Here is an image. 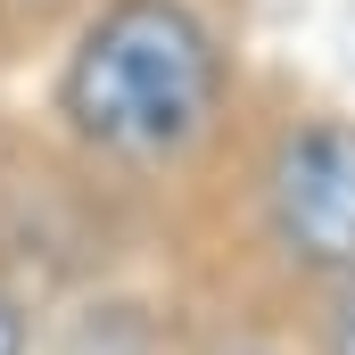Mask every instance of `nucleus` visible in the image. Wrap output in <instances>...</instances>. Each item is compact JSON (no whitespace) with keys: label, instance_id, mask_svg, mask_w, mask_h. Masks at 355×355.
Wrapping results in <instances>:
<instances>
[{"label":"nucleus","instance_id":"1","mask_svg":"<svg viewBox=\"0 0 355 355\" xmlns=\"http://www.w3.org/2000/svg\"><path fill=\"white\" fill-rule=\"evenodd\" d=\"M223 116V42L190 0H107L58 67V124L107 166H182Z\"/></svg>","mask_w":355,"mask_h":355},{"label":"nucleus","instance_id":"2","mask_svg":"<svg viewBox=\"0 0 355 355\" xmlns=\"http://www.w3.org/2000/svg\"><path fill=\"white\" fill-rule=\"evenodd\" d=\"M272 248L314 281L355 272V124L347 116H306L272 141L257 174Z\"/></svg>","mask_w":355,"mask_h":355},{"label":"nucleus","instance_id":"3","mask_svg":"<svg viewBox=\"0 0 355 355\" xmlns=\"http://www.w3.org/2000/svg\"><path fill=\"white\" fill-rule=\"evenodd\" d=\"M322 355H355V272L322 281Z\"/></svg>","mask_w":355,"mask_h":355},{"label":"nucleus","instance_id":"4","mask_svg":"<svg viewBox=\"0 0 355 355\" xmlns=\"http://www.w3.org/2000/svg\"><path fill=\"white\" fill-rule=\"evenodd\" d=\"M25 347H33V322L17 297H0V355H25Z\"/></svg>","mask_w":355,"mask_h":355}]
</instances>
